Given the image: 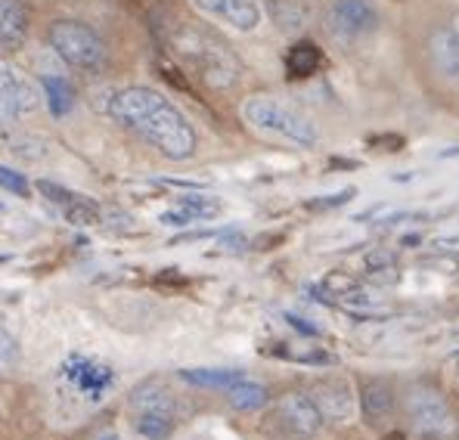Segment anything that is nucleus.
Instances as JSON below:
<instances>
[{
  "label": "nucleus",
  "instance_id": "obj_1",
  "mask_svg": "<svg viewBox=\"0 0 459 440\" xmlns=\"http://www.w3.org/2000/svg\"><path fill=\"white\" fill-rule=\"evenodd\" d=\"M97 106L109 115L112 121H118L121 127H131L134 134H140V137L159 149L165 159L184 161L195 152L199 137H195L186 115L168 97L152 91V87H140V84L118 87V91L106 93V99Z\"/></svg>",
  "mask_w": 459,
  "mask_h": 440
},
{
  "label": "nucleus",
  "instance_id": "obj_2",
  "mask_svg": "<svg viewBox=\"0 0 459 440\" xmlns=\"http://www.w3.org/2000/svg\"><path fill=\"white\" fill-rule=\"evenodd\" d=\"M168 44H171L174 56L212 91H230V87L239 84V56L214 31L202 29V25H174Z\"/></svg>",
  "mask_w": 459,
  "mask_h": 440
},
{
  "label": "nucleus",
  "instance_id": "obj_3",
  "mask_svg": "<svg viewBox=\"0 0 459 440\" xmlns=\"http://www.w3.org/2000/svg\"><path fill=\"white\" fill-rule=\"evenodd\" d=\"M242 121L252 127L255 134L267 140H280V143H292V146H316L320 131L307 115L295 112L292 106L280 103V99L267 97V93H255L242 103Z\"/></svg>",
  "mask_w": 459,
  "mask_h": 440
},
{
  "label": "nucleus",
  "instance_id": "obj_4",
  "mask_svg": "<svg viewBox=\"0 0 459 440\" xmlns=\"http://www.w3.org/2000/svg\"><path fill=\"white\" fill-rule=\"evenodd\" d=\"M407 416L413 422L416 435L425 440H450L459 435V418L454 406L444 401V394L431 384H413L407 394Z\"/></svg>",
  "mask_w": 459,
  "mask_h": 440
},
{
  "label": "nucleus",
  "instance_id": "obj_5",
  "mask_svg": "<svg viewBox=\"0 0 459 440\" xmlns=\"http://www.w3.org/2000/svg\"><path fill=\"white\" fill-rule=\"evenodd\" d=\"M47 40L56 50V56L63 63L75 65V69L93 72L106 63V44L91 25L75 22V19H59V22L50 25L47 31Z\"/></svg>",
  "mask_w": 459,
  "mask_h": 440
},
{
  "label": "nucleus",
  "instance_id": "obj_6",
  "mask_svg": "<svg viewBox=\"0 0 459 440\" xmlns=\"http://www.w3.org/2000/svg\"><path fill=\"white\" fill-rule=\"evenodd\" d=\"M326 29L342 44H354L379 29V10L373 0H333L326 13Z\"/></svg>",
  "mask_w": 459,
  "mask_h": 440
},
{
  "label": "nucleus",
  "instance_id": "obj_7",
  "mask_svg": "<svg viewBox=\"0 0 459 440\" xmlns=\"http://www.w3.org/2000/svg\"><path fill=\"white\" fill-rule=\"evenodd\" d=\"M310 401L329 422H351L357 416V394L344 378H320L310 388Z\"/></svg>",
  "mask_w": 459,
  "mask_h": 440
},
{
  "label": "nucleus",
  "instance_id": "obj_8",
  "mask_svg": "<svg viewBox=\"0 0 459 440\" xmlns=\"http://www.w3.org/2000/svg\"><path fill=\"white\" fill-rule=\"evenodd\" d=\"M199 13L212 19H221L236 31H255L261 25L258 0H190Z\"/></svg>",
  "mask_w": 459,
  "mask_h": 440
},
{
  "label": "nucleus",
  "instance_id": "obj_9",
  "mask_svg": "<svg viewBox=\"0 0 459 440\" xmlns=\"http://www.w3.org/2000/svg\"><path fill=\"white\" fill-rule=\"evenodd\" d=\"M40 103V93L31 81H22L13 74L6 63H0V115L13 118V115L31 112Z\"/></svg>",
  "mask_w": 459,
  "mask_h": 440
},
{
  "label": "nucleus",
  "instance_id": "obj_10",
  "mask_svg": "<svg viewBox=\"0 0 459 440\" xmlns=\"http://www.w3.org/2000/svg\"><path fill=\"white\" fill-rule=\"evenodd\" d=\"M394 403H397V394H394V388H391V382H385V378H363L360 412H363V418H367V425H373V428L388 425L391 416H394Z\"/></svg>",
  "mask_w": 459,
  "mask_h": 440
},
{
  "label": "nucleus",
  "instance_id": "obj_11",
  "mask_svg": "<svg viewBox=\"0 0 459 440\" xmlns=\"http://www.w3.org/2000/svg\"><path fill=\"white\" fill-rule=\"evenodd\" d=\"M280 416L289 428L305 437L316 435L323 428V422H326L320 416V410H316V403L310 401V394H301V391H289V394L280 397Z\"/></svg>",
  "mask_w": 459,
  "mask_h": 440
},
{
  "label": "nucleus",
  "instance_id": "obj_12",
  "mask_svg": "<svg viewBox=\"0 0 459 440\" xmlns=\"http://www.w3.org/2000/svg\"><path fill=\"white\" fill-rule=\"evenodd\" d=\"M38 193L44 195L47 202H53V205L63 208L65 218H69L72 223H100V208L93 205L87 195L72 193V189H65L59 184H50V180H40Z\"/></svg>",
  "mask_w": 459,
  "mask_h": 440
},
{
  "label": "nucleus",
  "instance_id": "obj_13",
  "mask_svg": "<svg viewBox=\"0 0 459 440\" xmlns=\"http://www.w3.org/2000/svg\"><path fill=\"white\" fill-rule=\"evenodd\" d=\"M323 295H326L329 304H348V307H373V295H369V289L363 286L357 276L351 273H326L323 276L320 286Z\"/></svg>",
  "mask_w": 459,
  "mask_h": 440
},
{
  "label": "nucleus",
  "instance_id": "obj_14",
  "mask_svg": "<svg viewBox=\"0 0 459 440\" xmlns=\"http://www.w3.org/2000/svg\"><path fill=\"white\" fill-rule=\"evenodd\" d=\"M429 56H431V65H435L441 78L459 84V38L447 29V25L431 31Z\"/></svg>",
  "mask_w": 459,
  "mask_h": 440
},
{
  "label": "nucleus",
  "instance_id": "obj_15",
  "mask_svg": "<svg viewBox=\"0 0 459 440\" xmlns=\"http://www.w3.org/2000/svg\"><path fill=\"white\" fill-rule=\"evenodd\" d=\"M29 38V10L22 0H0V44L19 47Z\"/></svg>",
  "mask_w": 459,
  "mask_h": 440
},
{
  "label": "nucleus",
  "instance_id": "obj_16",
  "mask_svg": "<svg viewBox=\"0 0 459 440\" xmlns=\"http://www.w3.org/2000/svg\"><path fill=\"white\" fill-rule=\"evenodd\" d=\"M323 65V53L314 40H295L286 53V72L289 78H310L314 72H320Z\"/></svg>",
  "mask_w": 459,
  "mask_h": 440
},
{
  "label": "nucleus",
  "instance_id": "obj_17",
  "mask_svg": "<svg viewBox=\"0 0 459 440\" xmlns=\"http://www.w3.org/2000/svg\"><path fill=\"white\" fill-rule=\"evenodd\" d=\"M267 13L276 22V29L286 31V35H299L310 19L307 6L299 4V0H267Z\"/></svg>",
  "mask_w": 459,
  "mask_h": 440
},
{
  "label": "nucleus",
  "instance_id": "obj_18",
  "mask_svg": "<svg viewBox=\"0 0 459 440\" xmlns=\"http://www.w3.org/2000/svg\"><path fill=\"white\" fill-rule=\"evenodd\" d=\"M40 91H44L47 106H50V112L56 115V118H65V115L75 109V91H72L69 81L59 78V74H44V78H40Z\"/></svg>",
  "mask_w": 459,
  "mask_h": 440
},
{
  "label": "nucleus",
  "instance_id": "obj_19",
  "mask_svg": "<svg viewBox=\"0 0 459 440\" xmlns=\"http://www.w3.org/2000/svg\"><path fill=\"white\" fill-rule=\"evenodd\" d=\"M180 378L186 384H199V388H221L230 391L233 384L246 382V372L242 369H180Z\"/></svg>",
  "mask_w": 459,
  "mask_h": 440
},
{
  "label": "nucleus",
  "instance_id": "obj_20",
  "mask_svg": "<svg viewBox=\"0 0 459 440\" xmlns=\"http://www.w3.org/2000/svg\"><path fill=\"white\" fill-rule=\"evenodd\" d=\"M363 270H367V280L379 282V286H394L401 270H397V255L388 248H373L363 257Z\"/></svg>",
  "mask_w": 459,
  "mask_h": 440
},
{
  "label": "nucleus",
  "instance_id": "obj_21",
  "mask_svg": "<svg viewBox=\"0 0 459 440\" xmlns=\"http://www.w3.org/2000/svg\"><path fill=\"white\" fill-rule=\"evenodd\" d=\"M131 403L137 406L140 412H165V416L178 418L174 416L178 401L168 397V391H161V384H155V382H146V384H140V388H134Z\"/></svg>",
  "mask_w": 459,
  "mask_h": 440
},
{
  "label": "nucleus",
  "instance_id": "obj_22",
  "mask_svg": "<svg viewBox=\"0 0 459 440\" xmlns=\"http://www.w3.org/2000/svg\"><path fill=\"white\" fill-rule=\"evenodd\" d=\"M72 382H75L81 391H87L91 397H97V394H103V391L112 384V372L106 369V367H97V363L75 360V369H72Z\"/></svg>",
  "mask_w": 459,
  "mask_h": 440
},
{
  "label": "nucleus",
  "instance_id": "obj_23",
  "mask_svg": "<svg viewBox=\"0 0 459 440\" xmlns=\"http://www.w3.org/2000/svg\"><path fill=\"white\" fill-rule=\"evenodd\" d=\"M227 401L233 410H239V412H255V410H261V406H267L270 401V394H267V388L264 384H258V382H239V384H233V388L227 391Z\"/></svg>",
  "mask_w": 459,
  "mask_h": 440
},
{
  "label": "nucleus",
  "instance_id": "obj_24",
  "mask_svg": "<svg viewBox=\"0 0 459 440\" xmlns=\"http://www.w3.org/2000/svg\"><path fill=\"white\" fill-rule=\"evenodd\" d=\"M178 208H180V211H184L193 223H195V220H212V218H218V214H221V202L214 199V195H199V193L180 195Z\"/></svg>",
  "mask_w": 459,
  "mask_h": 440
},
{
  "label": "nucleus",
  "instance_id": "obj_25",
  "mask_svg": "<svg viewBox=\"0 0 459 440\" xmlns=\"http://www.w3.org/2000/svg\"><path fill=\"white\" fill-rule=\"evenodd\" d=\"M137 431L146 440H168L174 435V418L165 416V412H140Z\"/></svg>",
  "mask_w": 459,
  "mask_h": 440
},
{
  "label": "nucleus",
  "instance_id": "obj_26",
  "mask_svg": "<svg viewBox=\"0 0 459 440\" xmlns=\"http://www.w3.org/2000/svg\"><path fill=\"white\" fill-rule=\"evenodd\" d=\"M273 354L286 357V360H299V363H307V367H333L335 357L326 354L320 348H301V350H292V348H276Z\"/></svg>",
  "mask_w": 459,
  "mask_h": 440
},
{
  "label": "nucleus",
  "instance_id": "obj_27",
  "mask_svg": "<svg viewBox=\"0 0 459 440\" xmlns=\"http://www.w3.org/2000/svg\"><path fill=\"white\" fill-rule=\"evenodd\" d=\"M0 189H6L10 195L25 199V195L31 193V184H29V177H25L22 171H13V168L0 165Z\"/></svg>",
  "mask_w": 459,
  "mask_h": 440
},
{
  "label": "nucleus",
  "instance_id": "obj_28",
  "mask_svg": "<svg viewBox=\"0 0 459 440\" xmlns=\"http://www.w3.org/2000/svg\"><path fill=\"white\" fill-rule=\"evenodd\" d=\"M357 195V189H342V193H333V195H323V199H310L305 202L307 211H329V208H339V205H348L351 199Z\"/></svg>",
  "mask_w": 459,
  "mask_h": 440
},
{
  "label": "nucleus",
  "instance_id": "obj_29",
  "mask_svg": "<svg viewBox=\"0 0 459 440\" xmlns=\"http://www.w3.org/2000/svg\"><path fill=\"white\" fill-rule=\"evenodd\" d=\"M431 252L456 257L459 261V236H435V239H431Z\"/></svg>",
  "mask_w": 459,
  "mask_h": 440
},
{
  "label": "nucleus",
  "instance_id": "obj_30",
  "mask_svg": "<svg viewBox=\"0 0 459 440\" xmlns=\"http://www.w3.org/2000/svg\"><path fill=\"white\" fill-rule=\"evenodd\" d=\"M13 357H16V341H13L10 332L0 326V363H4V360H13Z\"/></svg>",
  "mask_w": 459,
  "mask_h": 440
},
{
  "label": "nucleus",
  "instance_id": "obj_31",
  "mask_svg": "<svg viewBox=\"0 0 459 440\" xmlns=\"http://www.w3.org/2000/svg\"><path fill=\"white\" fill-rule=\"evenodd\" d=\"M286 320H289V326L299 329L301 335H307V338H314V335H316V326H310V323H305V316H299V314H286Z\"/></svg>",
  "mask_w": 459,
  "mask_h": 440
},
{
  "label": "nucleus",
  "instance_id": "obj_32",
  "mask_svg": "<svg viewBox=\"0 0 459 440\" xmlns=\"http://www.w3.org/2000/svg\"><path fill=\"white\" fill-rule=\"evenodd\" d=\"M447 369H450V375H454V382L459 384V350H454V354L447 357Z\"/></svg>",
  "mask_w": 459,
  "mask_h": 440
},
{
  "label": "nucleus",
  "instance_id": "obj_33",
  "mask_svg": "<svg viewBox=\"0 0 459 440\" xmlns=\"http://www.w3.org/2000/svg\"><path fill=\"white\" fill-rule=\"evenodd\" d=\"M447 29H450V31H454V35L459 38V13H456V16H454V19H450V25H447Z\"/></svg>",
  "mask_w": 459,
  "mask_h": 440
},
{
  "label": "nucleus",
  "instance_id": "obj_34",
  "mask_svg": "<svg viewBox=\"0 0 459 440\" xmlns=\"http://www.w3.org/2000/svg\"><path fill=\"white\" fill-rule=\"evenodd\" d=\"M0 211H4V205H0Z\"/></svg>",
  "mask_w": 459,
  "mask_h": 440
}]
</instances>
